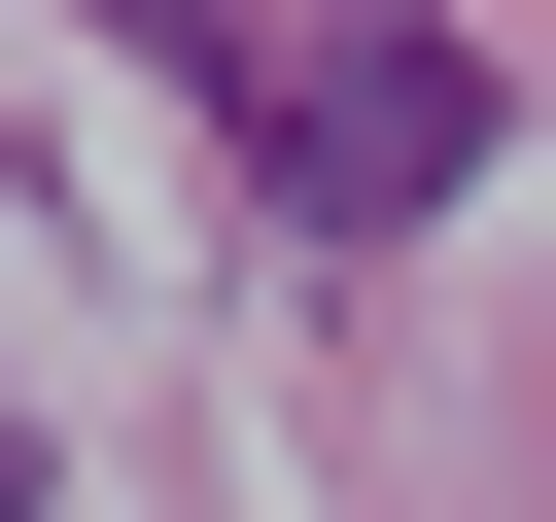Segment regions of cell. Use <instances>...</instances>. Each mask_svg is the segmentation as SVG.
I'll use <instances>...</instances> for the list:
<instances>
[{"label": "cell", "instance_id": "cell-1", "mask_svg": "<svg viewBox=\"0 0 556 522\" xmlns=\"http://www.w3.org/2000/svg\"><path fill=\"white\" fill-rule=\"evenodd\" d=\"M208 70V139L278 174V244H417L452 174H486V35H174Z\"/></svg>", "mask_w": 556, "mask_h": 522}]
</instances>
